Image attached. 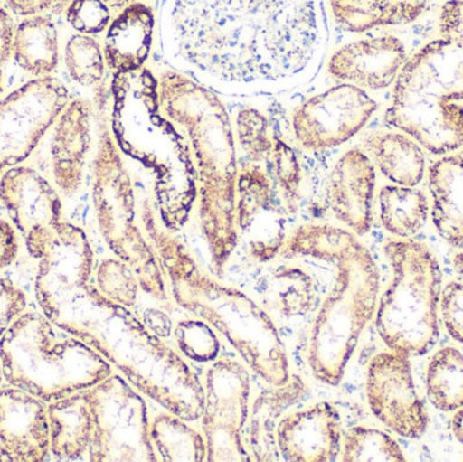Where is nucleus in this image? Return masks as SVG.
Here are the masks:
<instances>
[{
  "mask_svg": "<svg viewBox=\"0 0 463 462\" xmlns=\"http://www.w3.org/2000/svg\"><path fill=\"white\" fill-rule=\"evenodd\" d=\"M176 62L231 94H271L307 80L326 38L321 0H165Z\"/></svg>",
  "mask_w": 463,
  "mask_h": 462,
  "instance_id": "f257e3e1",
  "label": "nucleus"
},
{
  "mask_svg": "<svg viewBox=\"0 0 463 462\" xmlns=\"http://www.w3.org/2000/svg\"><path fill=\"white\" fill-rule=\"evenodd\" d=\"M94 252L86 232L62 222L41 258L35 297L57 327L102 354L144 395L187 422L200 420L205 388L189 363L129 308L90 284Z\"/></svg>",
  "mask_w": 463,
  "mask_h": 462,
  "instance_id": "f03ea898",
  "label": "nucleus"
},
{
  "mask_svg": "<svg viewBox=\"0 0 463 462\" xmlns=\"http://www.w3.org/2000/svg\"><path fill=\"white\" fill-rule=\"evenodd\" d=\"M280 254L288 259L316 258L335 268L331 293L310 331L307 363L317 382L336 387L377 309V263L355 235L331 225H299L288 236Z\"/></svg>",
  "mask_w": 463,
  "mask_h": 462,
  "instance_id": "7ed1b4c3",
  "label": "nucleus"
},
{
  "mask_svg": "<svg viewBox=\"0 0 463 462\" xmlns=\"http://www.w3.org/2000/svg\"><path fill=\"white\" fill-rule=\"evenodd\" d=\"M141 222L176 304L219 331L267 384L288 382V352L269 314L244 293L201 270L189 250L159 227L149 200L141 206Z\"/></svg>",
  "mask_w": 463,
  "mask_h": 462,
  "instance_id": "20e7f679",
  "label": "nucleus"
},
{
  "mask_svg": "<svg viewBox=\"0 0 463 462\" xmlns=\"http://www.w3.org/2000/svg\"><path fill=\"white\" fill-rule=\"evenodd\" d=\"M157 95L163 113L189 137L200 181L201 228L213 270L222 274L239 243V168L230 114L216 92L175 71L160 76Z\"/></svg>",
  "mask_w": 463,
  "mask_h": 462,
  "instance_id": "39448f33",
  "label": "nucleus"
},
{
  "mask_svg": "<svg viewBox=\"0 0 463 462\" xmlns=\"http://www.w3.org/2000/svg\"><path fill=\"white\" fill-rule=\"evenodd\" d=\"M440 38L407 60L394 81L386 124L434 155L463 148V0L443 5Z\"/></svg>",
  "mask_w": 463,
  "mask_h": 462,
  "instance_id": "423d86ee",
  "label": "nucleus"
},
{
  "mask_svg": "<svg viewBox=\"0 0 463 462\" xmlns=\"http://www.w3.org/2000/svg\"><path fill=\"white\" fill-rule=\"evenodd\" d=\"M0 363L8 384L45 403L113 374V365L97 350L35 312L22 314L3 334Z\"/></svg>",
  "mask_w": 463,
  "mask_h": 462,
  "instance_id": "0eeeda50",
  "label": "nucleus"
},
{
  "mask_svg": "<svg viewBox=\"0 0 463 462\" xmlns=\"http://www.w3.org/2000/svg\"><path fill=\"white\" fill-rule=\"evenodd\" d=\"M383 252L393 279L381 297L375 327L392 352L427 354L439 338V263L426 244L412 239H391Z\"/></svg>",
  "mask_w": 463,
  "mask_h": 462,
  "instance_id": "6e6552de",
  "label": "nucleus"
},
{
  "mask_svg": "<svg viewBox=\"0 0 463 462\" xmlns=\"http://www.w3.org/2000/svg\"><path fill=\"white\" fill-rule=\"evenodd\" d=\"M92 203L109 249L133 269L146 295L167 300L162 269L136 219L132 179L105 117L99 119V138L92 162Z\"/></svg>",
  "mask_w": 463,
  "mask_h": 462,
  "instance_id": "1a4fd4ad",
  "label": "nucleus"
},
{
  "mask_svg": "<svg viewBox=\"0 0 463 462\" xmlns=\"http://www.w3.org/2000/svg\"><path fill=\"white\" fill-rule=\"evenodd\" d=\"M92 415L89 460L156 462L148 407L125 377L111 374L86 391Z\"/></svg>",
  "mask_w": 463,
  "mask_h": 462,
  "instance_id": "9d476101",
  "label": "nucleus"
},
{
  "mask_svg": "<svg viewBox=\"0 0 463 462\" xmlns=\"http://www.w3.org/2000/svg\"><path fill=\"white\" fill-rule=\"evenodd\" d=\"M203 437L209 462H250L242 438L250 382L245 366L231 358L214 361L205 377Z\"/></svg>",
  "mask_w": 463,
  "mask_h": 462,
  "instance_id": "9b49d317",
  "label": "nucleus"
},
{
  "mask_svg": "<svg viewBox=\"0 0 463 462\" xmlns=\"http://www.w3.org/2000/svg\"><path fill=\"white\" fill-rule=\"evenodd\" d=\"M67 87L35 79L0 100V175L26 160L68 105Z\"/></svg>",
  "mask_w": 463,
  "mask_h": 462,
  "instance_id": "f8f14e48",
  "label": "nucleus"
},
{
  "mask_svg": "<svg viewBox=\"0 0 463 462\" xmlns=\"http://www.w3.org/2000/svg\"><path fill=\"white\" fill-rule=\"evenodd\" d=\"M377 108L364 89L337 84L297 106L291 117L294 136L307 151L335 148L361 132Z\"/></svg>",
  "mask_w": 463,
  "mask_h": 462,
  "instance_id": "ddd939ff",
  "label": "nucleus"
},
{
  "mask_svg": "<svg viewBox=\"0 0 463 462\" xmlns=\"http://www.w3.org/2000/svg\"><path fill=\"white\" fill-rule=\"evenodd\" d=\"M410 355L383 352L367 368L370 410L386 428L404 438H420L429 428L426 406L416 391Z\"/></svg>",
  "mask_w": 463,
  "mask_h": 462,
  "instance_id": "4468645a",
  "label": "nucleus"
},
{
  "mask_svg": "<svg viewBox=\"0 0 463 462\" xmlns=\"http://www.w3.org/2000/svg\"><path fill=\"white\" fill-rule=\"evenodd\" d=\"M0 201L24 236L29 254L41 259L62 222L56 190L33 168L11 167L0 176Z\"/></svg>",
  "mask_w": 463,
  "mask_h": 462,
  "instance_id": "2eb2a0df",
  "label": "nucleus"
},
{
  "mask_svg": "<svg viewBox=\"0 0 463 462\" xmlns=\"http://www.w3.org/2000/svg\"><path fill=\"white\" fill-rule=\"evenodd\" d=\"M237 233H241L250 258L259 263L274 259L286 243L285 211L279 205L274 181L263 168L244 165L237 174Z\"/></svg>",
  "mask_w": 463,
  "mask_h": 462,
  "instance_id": "dca6fc26",
  "label": "nucleus"
},
{
  "mask_svg": "<svg viewBox=\"0 0 463 462\" xmlns=\"http://www.w3.org/2000/svg\"><path fill=\"white\" fill-rule=\"evenodd\" d=\"M342 418L328 401L286 415L275 429V444L288 462H332L342 448Z\"/></svg>",
  "mask_w": 463,
  "mask_h": 462,
  "instance_id": "f3484780",
  "label": "nucleus"
},
{
  "mask_svg": "<svg viewBox=\"0 0 463 462\" xmlns=\"http://www.w3.org/2000/svg\"><path fill=\"white\" fill-rule=\"evenodd\" d=\"M51 452L48 406L19 388L0 390V455L3 460L41 462Z\"/></svg>",
  "mask_w": 463,
  "mask_h": 462,
  "instance_id": "a211bd4d",
  "label": "nucleus"
},
{
  "mask_svg": "<svg viewBox=\"0 0 463 462\" xmlns=\"http://www.w3.org/2000/svg\"><path fill=\"white\" fill-rule=\"evenodd\" d=\"M408 60L404 42L393 35L355 41L337 49L328 62V73L359 89H388Z\"/></svg>",
  "mask_w": 463,
  "mask_h": 462,
  "instance_id": "6ab92c4d",
  "label": "nucleus"
},
{
  "mask_svg": "<svg viewBox=\"0 0 463 462\" xmlns=\"http://www.w3.org/2000/svg\"><path fill=\"white\" fill-rule=\"evenodd\" d=\"M375 179L374 165L358 148L345 152L329 174L326 203L335 217L359 236L372 230Z\"/></svg>",
  "mask_w": 463,
  "mask_h": 462,
  "instance_id": "aec40b11",
  "label": "nucleus"
},
{
  "mask_svg": "<svg viewBox=\"0 0 463 462\" xmlns=\"http://www.w3.org/2000/svg\"><path fill=\"white\" fill-rule=\"evenodd\" d=\"M91 146V106L83 99L68 102L54 125L51 144L52 173L62 194L71 197L83 184Z\"/></svg>",
  "mask_w": 463,
  "mask_h": 462,
  "instance_id": "412c9836",
  "label": "nucleus"
},
{
  "mask_svg": "<svg viewBox=\"0 0 463 462\" xmlns=\"http://www.w3.org/2000/svg\"><path fill=\"white\" fill-rule=\"evenodd\" d=\"M155 15L149 5L132 3L111 22L105 38V61L119 75L141 70L151 53Z\"/></svg>",
  "mask_w": 463,
  "mask_h": 462,
  "instance_id": "4be33fe9",
  "label": "nucleus"
},
{
  "mask_svg": "<svg viewBox=\"0 0 463 462\" xmlns=\"http://www.w3.org/2000/svg\"><path fill=\"white\" fill-rule=\"evenodd\" d=\"M432 220L438 233L463 249V151L440 157L429 171Z\"/></svg>",
  "mask_w": 463,
  "mask_h": 462,
  "instance_id": "5701e85b",
  "label": "nucleus"
},
{
  "mask_svg": "<svg viewBox=\"0 0 463 462\" xmlns=\"http://www.w3.org/2000/svg\"><path fill=\"white\" fill-rule=\"evenodd\" d=\"M51 453L59 460H79L89 452L92 415L86 391L51 401L48 406Z\"/></svg>",
  "mask_w": 463,
  "mask_h": 462,
  "instance_id": "b1692460",
  "label": "nucleus"
},
{
  "mask_svg": "<svg viewBox=\"0 0 463 462\" xmlns=\"http://www.w3.org/2000/svg\"><path fill=\"white\" fill-rule=\"evenodd\" d=\"M364 146L385 178L399 186L415 187L426 174V156L418 141L407 133L375 132Z\"/></svg>",
  "mask_w": 463,
  "mask_h": 462,
  "instance_id": "393cba45",
  "label": "nucleus"
},
{
  "mask_svg": "<svg viewBox=\"0 0 463 462\" xmlns=\"http://www.w3.org/2000/svg\"><path fill=\"white\" fill-rule=\"evenodd\" d=\"M429 0H329L332 15L342 29L362 33L375 27L416 21Z\"/></svg>",
  "mask_w": 463,
  "mask_h": 462,
  "instance_id": "a878e982",
  "label": "nucleus"
},
{
  "mask_svg": "<svg viewBox=\"0 0 463 462\" xmlns=\"http://www.w3.org/2000/svg\"><path fill=\"white\" fill-rule=\"evenodd\" d=\"M275 390L266 391L253 406L250 420V457L253 461L274 460L275 455V420L288 407L307 392L305 382L299 376H290L288 382L274 387Z\"/></svg>",
  "mask_w": 463,
  "mask_h": 462,
  "instance_id": "bb28decb",
  "label": "nucleus"
},
{
  "mask_svg": "<svg viewBox=\"0 0 463 462\" xmlns=\"http://www.w3.org/2000/svg\"><path fill=\"white\" fill-rule=\"evenodd\" d=\"M13 54L16 64L37 78H46L59 65L56 24L46 16L24 19L14 32Z\"/></svg>",
  "mask_w": 463,
  "mask_h": 462,
  "instance_id": "cd10ccee",
  "label": "nucleus"
},
{
  "mask_svg": "<svg viewBox=\"0 0 463 462\" xmlns=\"http://www.w3.org/2000/svg\"><path fill=\"white\" fill-rule=\"evenodd\" d=\"M430 214V203L421 190L410 186L383 187L380 192V217L383 228L397 238L418 235Z\"/></svg>",
  "mask_w": 463,
  "mask_h": 462,
  "instance_id": "c85d7f7f",
  "label": "nucleus"
},
{
  "mask_svg": "<svg viewBox=\"0 0 463 462\" xmlns=\"http://www.w3.org/2000/svg\"><path fill=\"white\" fill-rule=\"evenodd\" d=\"M186 422L170 411L163 412L152 420L149 434L159 461H208L205 437Z\"/></svg>",
  "mask_w": 463,
  "mask_h": 462,
  "instance_id": "c756f323",
  "label": "nucleus"
},
{
  "mask_svg": "<svg viewBox=\"0 0 463 462\" xmlns=\"http://www.w3.org/2000/svg\"><path fill=\"white\" fill-rule=\"evenodd\" d=\"M261 295L267 306L282 316H304L315 303V281L302 269L282 266L261 282Z\"/></svg>",
  "mask_w": 463,
  "mask_h": 462,
  "instance_id": "7c9ffc66",
  "label": "nucleus"
},
{
  "mask_svg": "<svg viewBox=\"0 0 463 462\" xmlns=\"http://www.w3.org/2000/svg\"><path fill=\"white\" fill-rule=\"evenodd\" d=\"M427 393L440 411L463 407V354L454 347L435 353L427 369Z\"/></svg>",
  "mask_w": 463,
  "mask_h": 462,
  "instance_id": "2f4dec72",
  "label": "nucleus"
},
{
  "mask_svg": "<svg viewBox=\"0 0 463 462\" xmlns=\"http://www.w3.org/2000/svg\"><path fill=\"white\" fill-rule=\"evenodd\" d=\"M343 462H404L407 461L399 444L389 434L375 429H350L345 434Z\"/></svg>",
  "mask_w": 463,
  "mask_h": 462,
  "instance_id": "473e14b6",
  "label": "nucleus"
},
{
  "mask_svg": "<svg viewBox=\"0 0 463 462\" xmlns=\"http://www.w3.org/2000/svg\"><path fill=\"white\" fill-rule=\"evenodd\" d=\"M65 65L71 78L81 86H98L105 76V56L95 38L73 35L65 46Z\"/></svg>",
  "mask_w": 463,
  "mask_h": 462,
  "instance_id": "72a5a7b5",
  "label": "nucleus"
},
{
  "mask_svg": "<svg viewBox=\"0 0 463 462\" xmlns=\"http://www.w3.org/2000/svg\"><path fill=\"white\" fill-rule=\"evenodd\" d=\"M272 178L285 201L288 213H297L301 198L302 170L297 152L279 135L274 133L271 156Z\"/></svg>",
  "mask_w": 463,
  "mask_h": 462,
  "instance_id": "f704fd0d",
  "label": "nucleus"
},
{
  "mask_svg": "<svg viewBox=\"0 0 463 462\" xmlns=\"http://www.w3.org/2000/svg\"><path fill=\"white\" fill-rule=\"evenodd\" d=\"M97 289L113 303L135 306L140 282L133 269L121 259H105L97 270Z\"/></svg>",
  "mask_w": 463,
  "mask_h": 462,
  "instance_id": "c9c22d12",
  "label": "nucleus"
},
{
  "mask_svg": "<svg viewBox=\"0 0 463 462\" xmlns=\"http://www.w3.org/2000/svg\"><path fill=\"white\" fill-rule=\"evenodd\" d=\"M236 136L240 146L252 163L269 159L274 149V133L269 122L253 108H241L236 117Z\"/></svg>",
  "mask_w": 463,
  "mask_h": 462,
  "instance_id": "e433bc0d",
  "label": "nucleus"
},
{
  "mask_svg": "<svg viewBox=\"0 0 463 462\" xmlns=\"http://www.w3.org/2000/svg\"><path fill=\"white\" fill-rule=\"evenodd\" d=\"M179 352L195 363H213L219 358L222 344L213 327L203 319H186L175 327Z\"/></svg>",
  "mask_w": 463,
  "mask_h": 462,
  "instance_id": "4c0bfd02",
  "label": "nucleus"
},
{
  "mask_svg": "<svg viewBox=\"0 0 463 462\" xmlns=\"http://www.w3.org/2000/svg\"><path fill=\"white\" fill-rule=\"evenodd\" d=\"M110 7L103 0H71L67 21L81 34H99L110 24Z\"/></svg>",
  "mask_w": 463,
  "mask_h": 462,
  "instance_id": "58836bf2",
  "label": "nucleus"
},
{
  "mask_svg": "<svg viewBox=\"0 0 463 462\" xmlns=\"http://www.w3.org/2000/svg\"><path fill=\"white\" fill-rule=\"evenodd\" d=\"M440 311L448 333L463 344V284L453 281L440 295Z\"/></svg>",
  "mask_w": 463,
  "mask_h": 462,
  "instance_id": "ea45409f",
  "label": "nucleus"
},
{
  "mask_svg": "<svg viewBox=\"0 0 463 462\" xmlns=\"http://www.w3.org/2000/svg\"><path fill=\"white\" fill-rule=\"evenodd\" d=\"M26 295L10 279L0 278V338L10 325L24 314Z\"/></svg>",
  "mask_w": 463,
  "mask_h": 462,
  "instance_id": "a19ab883",
  "label": "nucleus"
},
{
  "mask_svg": "<svg viewBox=\"0 0 463 462\" xmlns=\"http://www.w3.org/2000/svg\"><path fill=\"white\" fill-rule=\"evenodd\" d=\"M71 0H5L7 7L15 15L35 16L43 13H60L68 7Z\"/></svg>",
  "mask_w": 463,
  "mask_h": 462,
  "instance_id": "79ce46f5",
  "label": "nucleus"
},
{
  "mask_svg": "<svg viewBox=\"0 0 463 462\" xmlns=\"http://www.w3.org/2000/svg\"><path fill=\"white\" fill-rule=\"evenodd\" d=\"M18 254L15 231L5 220L0 219V270L14 262Z\"/></svg>",
  "mask_w": 463,
  "mask_h": 462,
  "instance_id": "37998d69",
  "label": "nucleus"
},
{
  "mask_svg": "<svg viewBox=\"0 0 463 462\" xmlns=\"http://www.w3.org/2000/svg\"><path fill=\"white\" fill-rule=\"evenodd\" d=\"M14 24L10 14L0 7V65L5 64L13 52Z\"/></svg>",
  "mask_w": 463,
  "mask_h": 462,
  "instance_id": "c03bdc74",
  "label": "nucleus"
},
{
  "mask_svg": "<svg viewBox=\"0 0 463 462\" xmlns=\"http://www.w3.org/2000/svg\"><path fill=\"white\" fill-rule=\"evenodd\" d=\"M146 325L160 338L170 335L173 328L170 317L159 311H151L146 314Z\"/></svg>",
  "mask_w": 463,
  "mask_h": 462,
  "instance_id": "a18cd8bd",
  "label": "nucleus"
},
{
  "mask_svg": "<svg viewBox=\"0 0 463 462\" xmlns=\"http://www.w3.org/2000/svg\"><path fill=\"white\" fill-rule=\"evenodd\" d=\"M451 429H453L454 436L463 445V407L457 410L454 415L453 422H451Z\"/></svg>",
  "mask_w": 463,
  "mask_h": 462,
  "instance_id": "49530a36",
  "label": "nucleus"
},
{
  "mask_svg": "<svg viewBox=\"0 0 463 462\" xmlns=\"http://www.w3.org/2000/svg\"><path fill=\"white\" fill-rule=\"evenodd\" d=\"M453 265L454 269H456L457 274H458L459 278L463 281V251L457 254L456 257L453 258Z\"/></svg>",
  "mask_w": 463,
  "mask_h": 462,
  "instance_id": "de8ad7c7",
  "label": "nucleus"
},
{
  "mask_svg": "<svg viewBox=\"0 0 463 462\" xmlns=\"http://www.w3.org/2000/svg\"><path fill=\"white\" fill-rule=\"evenodd\" d=\"M109 7L113 8H125L127 5L135 3V0H103Z\"/></svg>",
  "mask_w": 463,
  "mask_h": 462,
  "instance_id": "09e8293b",
  "label": "nucleus"
},
{
  "mask_svg": "<svg viewBox=\"0 0 463 462\" xmlns=\"http://www.w3.org/2000/svg\"><path fill=\"white\" fill-rule=\"evenodd\" d=\"M3 369H2V363H0V385H2V379H3Z\"/></svg>",
  "mask_w": 463,
  "mask_h": 462,
  "instance_id": "8fccbe9b",
  "label": "nucleus"
}]
</instances>
